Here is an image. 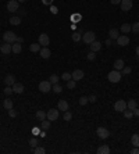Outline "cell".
Listing matches in <instances>:
<instances>
[{
	"label": "cell",
	"mask_w": 139,
	"mask_h": 154,
	"mask_svg": "<svg viewBox=\"0 0 139 154\" xmlns=\"http://www.w3.org/2000/svg\"><path fill=\"white\" fill-rule=\"evenodd\" d=\"M63 118H64V121L68 122V121H71V119H72V114L67 110V111H64V117H63Z\"/></svg>",
	"instance_id": "8d00e7d4"
},
{
	"label": "cell",
	"mask_w": 139,
	"mask_h": 154,
	"mask_svg": "<svg viewBox=\"0 0 139 154\" xmlns=\"http://www.w3.org/2000/svg\"><path fill=\"white\" fill-rule=\"evenodd\" d=\"M129 31H131V25L129 24H122L121 25V32L122 33H128Z\"/></svg>",
	"instance_id": "1f68e13d"
},
{
	"label": "cell",
	"mask_w": 139,
	"mask_h": 154,
	"mask_svg": "<svg viewBox=\"0 0 139 154\" xmlns=\"http://www.w3.org/2000/svg\"><path fill=\"white\" fill-rule=\"evenodd\" d=\"M89 46H90V51H95V53L102 49V43H100V42H97V40H93L90 44H89Z\"/></svg>",
	"instance_id": "9a60e30c"
},
{
	"label": "cell",
	"mask_w": 139,
	"mask_h": 154,
	"mask_svg": "<svg viewBox=\"0 0 139 154\" xmlns=\"http://www.w3.org/2000/svg\"><path fill=\"white\" fill-rule=\"evenodd\" d=\"M131 154H139V147H134L131 150Z\"/></svg>",
	"instance_id": "7dc6e473"
},
{
	"label": "cell",
	"mask_w": 139,
	"mask_h": 154,
	"mask_svg": "<svg viewBox=\"0 0 139 154\" xmlns=\"http://www.w3.org/2000/svg\"><path fill=\"white\" fill-rule=\"evenodd\" d=\"M33 153H35V154H45V153H46V150L43 149L42 146H36V147L33 149Z\"/></svg>",
	"instance_id": "d6a6232c"
},
{
	"label": "cell",
	"mask_w": 139,
	"mask_h": 154,
	"mask_svg": "<svg viewBox=\"0 0 139 154\" xmlns=\"http://www.w3.org/2000/svg\"><path fill=\"white\" fill-rule=\"evenodd\" d=\"M18 7H20V3H18L17 0H10V1L7 3V10L10 11V13L18 11Z\"/></svg>",
	"instance_id": "ba28073f"
},
{
	"label": "cell",
	"mask_w": 139,
	"mask_h": 154,
	"mask_svg": "<svg viewBox=\"0 0 139 154\" xmlns=\"http://www.w3.org/2000/svg\"><path fill=\"white\" fill-rule=\"evenodd\" d=\"M86 58H88L89 61H93V60L96 58V53H95V51H89L88 56H86Z\"/></svg>",
	"instance_id": "74e56055"
},
{
	"label": "cell",
	"mask_w": 139,
	"mask_h": 154,
	"mask_svg": "<svg viewBox=\"0 0 139 154\" xmlns=\"http://www.w3.org/2000/svg\"><path fill=\"white\" fill-rule=\"evenodd\" d=\"M131 143L134 144V147H139V135H132L131 136Z\"/></svg>",
	"instance_id": "d4e9b609"
},
{
	"label": "cell",
	"mask_w": 139,
	"mask_h": 154,
	"mask_svg": "<svg viewBox=\"0 0 139 154\" xmlns=\"http://www.w3.org/2000/svg\"><path fill=\"white\" fill-rule=\"evenodd\" d=\"M96 133H97V136H99L100 139H107V137L110 136V132L107 131L106 128H103V126H99V128H97Z\"/></svg>",
	"instance_id": "9c48e42d"
},
{
	"label": "cell",
	"mask_w": 139,
	"mask_h": 154,
	"mask_svg": "<svg viewBox=\"0 0 139 154\" xmlns=\"http://www.w3.org/2000/svg\"><path fill=\"white\" fill-rule=\"evenodd\" d=\"M32 133H33V135H39V133H41L39 128H33V129H32Z\"/></svg>",
	"instance_id": "f907efd6"
},
{
	"label": "cell",
	"mask_w": 139,
	"mask_h": 154,
	"mask_svg": "<svg viewBox=\"0 0 139 154\" xmlns=\"http://www.w3.org/2000/svg\"><path fill=\"white\" fill-rule=\"evenodd\" d=\"M17 42H18V43H22V42H24V39H22V38H17Z\"/></svg>",
	"instance_id": "9f6ffc18"
},
{
	"label": "cell",
	"mask_w": 139,
	"mask_h": 154,
	"mask_svg": "<svg viewBox=\"0 0 139 154\" xmlns=\"http://www.w3.org/2000/svg\"><path fill=\"white\" fill-rule=\"evenodd\" d=\"M131 72H132V68H131V67H125V65H124L121 75H128V74H131Z\"/></svg>",
	"instance_id": "f35d334b"
},
{
	"label": "cell",
	"mask_w": 139,
	"mask_h": 154,
	"mask_svg": "<svg viewBox=\"0 0 139 154\" xmlns=\"http://www.w3.org/2000/svg\"><path fill=\"white\" fill-rule=\"evenodd\" d=\"M36 118H38L39 121H43V119H46V111H42V110L36 111Z\"/></svg>",
	"instance_id": "83f0119b"
},
{
	"label": "cell",
	"mask_w": 139,
	"mask_h": 154,
	"mask_svg": "<svg viewBox=\"0 0 139 154\" xmlns=\"http://www.w3.org/2000/svg\"><path fill=\"white\" fill-rule=\"evenodd\" d=\"M138 107V103H136V100H134V99H131L128 103H127V108L128 110H135Z\"/></svg>",
	"instance_id": "cb8c5ba5"
},
{
	"label": "cell",
	"mask_w": 139,
	"mask_h": 154,
	"mask_svg": "<svg viewBox=\"0 0 139 154\" xmlns=\"http://www.w3.org/2000/svg\"><path fill=\"white\" fill-rule=\"evenodd\" d=\"M114 110L118 113H124L127 110V102L125 100H117L114 103Z\"/></svg>",
	"instance_id": "5b68a950"
},
{
	"label": "cell",
	"mask_w": 139,
	"mask_h": 154,
	"mask_svg": "<svg viewBox=\"0 0 139 154\" xmlns=\"http://www.w3.org/2000/svg\"><path fill=\"white\" fill-rule=\"evenodd\" d=\"M41 128H42L43 131H47V129H50V125H52V123H50V121H49V119H43V121H41Z\"/></svg>",
	"instance_id": "484cf974"
},
{
	"label": "cell",
	"mask_w": 139,
	"mask_h": 154,
	"mask_svg": "<svg viewBox=\"0 0 139 154\" xmlns=\"http://www.w3.org/2000/svg\"><path fill=\"white\" fill-rule=\"evenodd\" d=\"M49 81H50L52 85H54V83H59V76H57L56 74H52V75H50V78H49Z\"/></svg>",
	"instance_id": "e575fe53"
},
{
	"label": "cell",
	"mask_w": 139,
	"mask_h": 154,
	"mask_svg": "<svg viewBox=\"0 0 139 154\" xmlns=\"http://www.w3.org/2000/svg\"><path fill=\"white\" fill-rule=\"evenodd\" d=\"M88 102H89V99H88L86 96H81V97H79V104H81V106H85Z\"/></svg>",
	"instance_id": "b9f144b4"
},
{
	"label": "cell",
	"mask_w": 139,
	"mask_h": 154,
	"mask_svg": "<svg viewBox=\"0 0 139 154\" xmlns=\"http://www.w3.org/2000/svg\"><path fill=\"white\" fill-rule=\"evenodd\" d=\"M43 4H47V6H52V3H53V0H42Z\"/></svg>",
	"instance_id": "681fc988"
},
{
	"label": "cell",
	"mask_w": 139,
	"mask_h": 154,
	"mask_svg": "<svg viewBox=\"0 0 139 154\" xmlns=\"http://www.w3.org/2000/svg\"><path fill=\"white\" fill-rule=\"evenodd\" d=\"M121 10L122 11H129L131 9H132V0H121Z\"/></svg>",
	"instance_id": "30bf717a"
},
{
	"label": "cell",
	"mask_w": 139,
	"mask_h": 154,
	"mask_svg": "<svg viewBox=\"0 0 139 154\" xmlns=\"http://www.w3.org/2000/svg\"><path fill=\"white\" fill-rule=\"evenodd\" d=\"M24 90H25V88H24V85L22 83H14L13 85V92L17 93V94H21V93H24Z\"/></svg>",
	"instance_id": "5bb4252c"
},
{
	"label": "cell",
	"mask_w": 139,
	"mask_h": 154,
	"mask_svg": "<svg viewBox=\"0 0 139 154\" xmlns=\"http://www.w3.org/2000/svg\"><path fill=\"white\" fill-rule=\"evenodd\" d=\"M75 86H76V81H74V79L67 81V88L68 89H75Z\"/></svg>",
	"instance_id": "836d02e7"
},
{
	"label": "cell",
	"mask_w": 139,
	"mask_h": 154,
	"mask_svg": "<svg viewBox=\"0 0 139 154\" xmlns=\"http://www.w3.org/2000/svg\"><path fill=\"white\" fill-rule=\"evenodd\" d=\"M11 51H13L14 54H20V53L22 51V46H21V43L15 42V43L13 44V49H11Z\"/></svg>",
	"instance_id": "e0dca14e"
},
{
	"label": "cell",
	"mask_w": 139,
	"mask_h": 154,
	"mask_svg": "<svg viewBox=\"0 0 139 154\" xmlns=\"http://www.w3.org/2000/svg\"><path fill=\"white\" fill-rule=\"evenodd\" d=\"M3 108H6V110H10V108H13V100H10V99H6V100L3 102Z\"/></svg>",
	"instance_id": "4316f807"
},
{
	"label": "cell",
	"mask_w": 139,
	"mask_h": 154,
	"mask_svg": "<svg viewBox=\"0 0 139 154\" xmlns=\"http://www.w3.org/2000/svg\"><path fill=\"white\" fill-rule=\"evenodd\" d=\"M42 49V46L39 44V43H32L31 46H29V50L32 51V53H39Z\"/></svg>",
	"instance_id": "7402d4cb"
},
{
	"label": "cell",
	"mask_w": 139,
	"mask_h": 154,
	"mask_svg": "<svg viewBox=\"0 0 139 154\" xmlns=\"http://www.w3.org/2000/svg\"><path fill=\"white\" fill-rule=\"evenodd\" d=\"M68 108H70V106H68V103L65 100H60L59 102V111H67Z\"/></svg>",
	"instance_id": "ac0fdd59"
},
{
	"label": "cell",
	"mask_w": 139,
	"mask_h": 154,
	"mask_svg": "<svg viewBox=\"0 0 139 154\" xmlns=\"http://www.w3.org/2000/svg\"><path fill=\"white\" fill-rule=\"evenodd\" d=\"M82 17L79 15V14H75V15H72V21H78V20H81Z\"/></svg>",
	"instance_id": "c3c4849f"
},
{
	"label": "cell",
	"mask_w": 139,
	"mask_h": 154,
	"mask_svg": "<svg viewBox=\"0 0 139 154\" xmlns=\"http://www.w3.org/2000/svg\"><path fill=\"white\" fill-rule=\"evenodd\" d=\"M108 153H110V147L106 146V144H103V146H100L97 149V154H108Z\"/></svg>",
	"instance_id": "ffe728a7"
},
{
	"label": "cell",
	"mask_w": 139,
	"mask_h": 154,
	"mask_svg": "<svg viewBox=\"0 0 139 154\" xmlns=\"http://www.w3.org/2000/svg\"><path fill=\"white\" fill-rule=\"evenodd\" d=\"M46 118H47L49 121H57V119H59V110H56V108L49 110V111L46 113Z\"/></svg>",
	"instance_id": "8992f818"
},
{
	"label": "cell",
	"mask_w": 139,
	"mask_h": 154,
	"mask_svg": "<svg viewBox=\"0 0 139 154\" xmlns=\"http://www.w3.org/2000/svg\"><path fill=\"white\" fill-rule=\"evenodd\" d=\"M39 54L42 56V58H50V56H52V53H50V50L47 47H42L41 51H39Z\"/></svg>",
	"instance_id": "2e32d148"
},
{
	"label": "cell",
	"mask_w": 139,
	"mask_h": 154,
	"mask_svg": "<svg viewBox=\"0 0 139 154\" xmlns=\"http://www.w3.org/2000/svg\"><path fill=\"white\" fill-rule=\"evenodd\" d=\"M42 47H47V44L50 43V38L47 36V33H41L39 35V42H38Z\"/></svg>",
	"instance_id": "52a82bcc"
},
{
	"label": "cell",
	"mask_w": 139,
	"mask_h": 154,
	"mask_svg": "<svg viewBox=\"0 0 139 154\" xmlns=\"http://www.w3.org/2000/svg\"><path fill=\"white\" fill-rule=\"evenodd\" d=\"M61 79H63V81H65V82H67V81H70V79H72V78H71V75H70L68 72H64V74L61 75Z\"/></svg>",
	"instance_id": "7bdbcfd3"
},
{
	"label": "cell",
	"mask_w": 139,
	"mask_h": 154,
	"mask_svg": "<svg viewBox=\"0 0 139 154\" xmlns=\"http://www.w3.org/2000/svg\"><path fill=\"white\" fill-rule=\"evenodd\" d=\"M136 56H138V57H139V46H138V47H136Z\"/></svg>",
	"instance_id": "6f0895ef"
},
{
	"label": "cell",
	"mask_w": 139,
	"mask_h": 154,
	"mask_svg": "<svg viewBox=\"0 0 139 154\" xmlns=\"http://www.w3.org/2000/svg\"><path fill=\"white\" fill-rule=\"evenodd\" d=\"M52 90H53L54 93H61V92H63V88H61V85L54 83L53 86H52Z\"/></svg>",
	"instance_id": "f546056e"
},
{
	"label": "cell",
	"mask_w": 139,
	"mask_h": 154,
	"mask_svg": "<svg viewBox=\"0 0 139 154\" xmlns=\"http://www.w3.org/2000/svg\"><path fill=\"white\" fill-rule=\"evenodd\" d=\"M11 49H13V44H11V43H6V42L0 46V51H1L3 54H10V53H13Z\"/></svg>",
	"instance_id": "8fae6325"
},
{
	"label": "cell",
	"mask_w": 139,
	"mask_h": 154,
	"mask_svg": "<svg viewBox=\"0 0 139 154\" xmlns=\"http://www.w3.org/2000/svg\"><path fill=\"white\" fill-rule=\"evenodd\" d=\"M7 111H9V115H10L11 118H15V117H17V111H15L14 108H10V110H7Z\"/></svg>",
	"instance_id": "ee69618b"
},
{
	"label": "cell",
	"mask_w": 139,
	"mask_h": 154,
	"mask_svg": "<svg viewBox=\"0 0 139 154\" xmlns=\"http://www.w3.org/2000/svg\"><path fill=\"white\" fill-rule=\"evenodd\" d=\"M110 3L116 6V4H120V3H121V0H110Z\"/></svg>",
	"instance_id": "816d5d0a"
},
{
	"label": "cell",
	"mask_w": 139,
	"mask_h": 154,
	"mask_svg": "<svg viewBox=\"0 0 139 154\" xmlns=\"http://www.w3.org/2000/svg\"><path fill=\"white\" fill-rule=\"evenodd\" d=\"M108 36H110L111 40H117V38L120 36V35H118L117 29H110V31H108Z\"/></svg>",
	"instance_id": "603a6c76"
},
{
	"label": "cell",
	"mask_w": 139,
	"mask_h": 154,
	"mask_svg": "<svg viewBox=\"0 0 139 154\" xmlns=\"http://www.w3.org/2000/svg\"><path fill=\"white\" fill-rule=\"evenodd\" d=\"M124 68V61L121 60V58H118L114 61V70H117V71H121Z\"/></svg>",
	"instance_id": "44dd1931"
},
{
	"label": "cell",
	"mask_w": 139,
	"mask_h": 154,
	"mask_svg": "<svg viewBox=\"0 0 139 154\" xmlns=\"http://www.w3.org/2000/svg\"><path fill=\"white\" fill-rule=\"evenodd\" d=\"M88 99H89V102H90V103H95V102H96V96H95V94H92V96H89Z\"/></svg>",
	"instance_id": "bcb514c9"
},
{
	"label": "cell",
	"mask_w": 139,
	"mask_h": 154,
	"mask_svg": "<svg viewBox=\"0 0 139 154\" xmlns=\"http://www.w3.org/2000/svg\"><path fill=\"white\" fill-rule=\"evenodd\" d=\"M3 92H4L6 96H10L11 93H13V86H7V85H6V88H4V90H3Z\"/></svg>",
	"instance_id": "ab89813d"
},
{
	"label": "cell",
	"mask_w": 139,
	"mask_h": 154,
	"mask_svg": "<svg viewBox=\"0 0 139 154\" xmlns=\"http://www.w3.org/2000/svg\"><path fill=\"white\" fill-rule=\"evenodd\" d=\"M50 10H52V13H53V14H57V9H56L54 6H52V7H50Z\"/></svg>",
	"instance_id": "11a10c76"
},
{
	"label": "cell",
	"mask_w": 139,
	"mask_h": 154,
	"mask_svg": "<svg viewBox=\"0 0 139 154\" xmlns=\"http://www.w3.org/2000/svg\"><path fill=\"white\" fill-rule=\"evenodd\" d=\"M29 144H31V147H32V149H35V147L38 146V140H36L35 137H32V139L29 140Z\"/></svg>",
	"instance_id": "f6af8a7d"
},
{
	"label": "cell",
	"mask_w": 139,
	"mask_h": 154,
	"mask_svg": "<svg viewBox=\"0 0 139 154\" xmlns=\"http://www.w3.org/2000/svg\"><path fill=\"white\" fill-rule=\"evenodd\" d=\"M3 40L6 43H15L17 42V35L11 31H6L3 33Z\"/></svg>",
	"instance_id": "7a4b0ae2"
},
{
	"label": "cell",
	"mask_w": 139,
	"mask_h": 154,
	"mask_svg": "<svg viewBox=\"0 0 139 154\" xmlns=\"http://www.w3.org/2000/svg\"><path fill=\"white\" fill-rule=\"evenodd\" d=\"M131 31H134L135 33H139V22H134V25H131Z\"/></svg>",
	"instance_id": "60d3db41"
},
{
	"label": "cell",
	"mask_w": 139,
	"mask_h": 154,
	"mask_svg": "<svg viewBox=\"0 0 139 154\" xmlns=\"http://www.w3.org/2000/svg\"><path fill=\"white\" fill-rule=\"evenodd\" d=\"M52 83H50V81H42V82L39 83V90L42 93H49L50 90H52Z\"/></svg>",
	"instance_id": "277c9868"
},
{
	"label": "cell",
	"mask_w": 139,
	"mask_h": 154,
	"mask_svg": "<svg viewBox=\"0 0 139 154\" xmlns=\"http://www.w3.org/2000/svg\"><path fill=\"white\" fill-rule=\"evenodd\" d=\"M84 75H85V74H84V71H82V70H75V71L71 74V78H72L74 81H76V82H78V81H81V79L84 78Z\"/></svg>",
	"instance_id": "4fadbf2b"
},
{
	"label": "cell",
	"mask_w": 139,
	"mask_h": 154,
	"mask_svg": "<svg viewBox=\"0 0 139 154\" xmlns=\"http://www.w3.org/2000/svg\"><path fill=\"white\" fill-rule=\"evenodd\" d=\"M93 40H96V35H95V32L89 31V32H85V33L82 35V42L86 43V44H90Z\"/></svg>",
	"instance_id": "3957f363"
},
{
	"label": "cell",
	"mask_w": 139,
	"mask_h": 154,
	"mask_svg": "<svg viewBox=\"0 0 139 154\" xmlns=\"http://www.w3.org/2000/svg\"><path fill=\"white\" fill-rule=\"evenodd\" d=\"M124 117H125L127 119H131V118L134 117V111H132V110H128V108H127V110L124 111Z\"/></svg>",
	"instance_id": "d590c367"
},
{
	"label": "cell",
	"mask_w": 139,
	"mask_h": 154,
	"mask_svg": "<svg viewBox=\"0 0 139 154\" xmlns=\"http://www.w3.org/2000/svg\"><path fill=\"white\" fill-rule=\"evenodd\" d=\"M71 39L74 42H79L82 39V36H81V32H74L72 35H71Z\"/></svg>",
	"instance_id": "4dcf8cb0"
},
{
	"label": "cell",
	"mask_w": 139,
	"mask_h": 154,
	"mask_svg": "<svg viewBox=\"0 0 139 154\" xmlns=\"http://www.w3.org/2000/svg\"><path fill=\"white\" fill-rule=\"evenodd\" d=\"M4 83H6L7 86H13V85L15 83V78H14V75H7V76L4 78Z\"/></svg>",
	"instance_id": "d6986e66"
},
{
	"label": "cell",
	"mask_w": 139,
	"mask_h": 154,
	"mask_svg": "<svg viewBox=\"0 0 139 154\" xmlns=\"http://www.w3.org/2000/svg\"><path fill=\"white\" fill-rule=\"evenodd\" d=\"M111 43H113V40H111L110 38H108V39H107V40L104 42V44H106V46H111Z\"/></svg>",
	"instance_id": "f5cc1de1"
},
{
	"label": "cell",
	"mask_w": 139,
	"mask_h": 154,
	"mask_svg": "<svg viewBox=\"0 0 139 154\" xmlns=\"http://www.w3.org/2000/svg\"><path fill=\"white\" fill-rule=\"evenodd\" d=\"M18 3H24V1H27V0H17Z\"/></svg>",
	"instance_id": "680465c9"
},
{
	"label": "cell",
	"mask_w": 139,
	"mask_h": 154,
	"mask_svg": "<svg viewBox=\"0 0 139 154\" xmlns=\"http://www.w3.org/2000/svg\"><path fill=\"white\" fill-rule=\"evenodd\" d=\"M129 43V38L127 35H120L117 38V44L118 46H127Z\"/></svg>",
	"instance_id": "7c38bea8"
},
{
	"label": "cell",
	"mask_w": 139,
	"mask_h": 154,
	"mask_svg": "<svg viewBox=\"0 0 139 154\" xmlns=\"http://www.w3.org/2000/svg\"><path fill=\"white\" fill-rule=\"evenodd\" d=\"M121 72L117 71V70H114V71H110L108 72V75H107V79L110 81L111 83H117L121 81Z\"/></svg>",
	"instance_id": "6da1fadb"
},
{
	"label": "cell",
	"mask_w": 139,
	"mask_h": 154,
	"mask_svg": "<svg viewBox=\"0 0 139 154\" xmlns=\"http://www.w3.org/2000/svg\"><path fill=\"white\" fill-rule=\"evenodd\" d=\"M132 111H134V117H135V115H136V117H139V110H138V107H136L135 110H132Z\"/></svg>",
	"instance_id": "db71d44e"
},
{
	"label": "cell",
	"mask_w": 139,
	"mask_h": 154,
	"mask_svg": "<svg viewBox=\"0 0 139 154\" xmlns=\"http://www.w3.org/2000/svg\"><path fill=\"white\" fill-rule=\"evenodd\" d=\"M10 24H11V25H15V27H17V25H20V24H21V18H20V17H11V18H10Z\"/></svg>",
	"instance_id": "f1b7e54d"
}]
</instances>
